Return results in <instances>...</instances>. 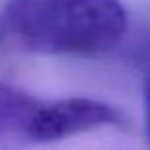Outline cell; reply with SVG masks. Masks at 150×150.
<instances>
[{"mask_svg":"<svg viewBox=\"0 0 150 150\" xmlns=\"http://www.w3.org/2000/svg\"><path fill=\"white\" fill-rule=\"evenodd\" d=\"M0 25L37 52L87 56L114 48L129 18L121 0H8Z\"/></svg>","mask_w":150,"mask_h":150,"instance_id":"1","label":"cell"},{"mask_svg":"<svg viewBox=\"0 0 150 150\" xmlns=\"http://www.w3.org/2000/svg\"><path fill=\"white\" fill-rule=\"evenodd\" d=\"M121 125V114L96 98L69 96L42 102L27 141L52 144L104 127Z\"/></svg>","mask_w":150,"mask_h":150,"instance_id":"2","label":"cell"},{"mask_svg":"<svg viewBox=\"0 0 150 150\" xmlns=\"http://www.w3.org/2000/svg\"><path fill=\"white\" fill-rule=\"evenodd\" d=\"M42 100L0 81V137L29 139Z\"/></svg>","mask_w":150,"mask_h":150,"instance_id":"3","label":"cell"},{"mask_svg":"<svg viewBox=\"0 0 150 150\" xmlns=\"http://www.w3.org/2000/svg\"><path fill=\"white\" fill-rule=\"evenodd\" d=\"M144 127H146V139L150 144V75L144 85Z\"/></svg>","mask_w":150,"mask_h":150,"instance_id":"4","label":"cell"},{"mask_svg":"<svg viewBox=\"0 0 150 150\" xmlns=\"http://www.w3.org/2000/svg\"><path fill=\"white\" fill-rule=\"evenodd\" d=\"M2 35H4V27L0 25V40H2Z\"/></svg>","mask_w":150,"mask_h":150,"instance_id":"5","label":"cell"}]
</instances>
